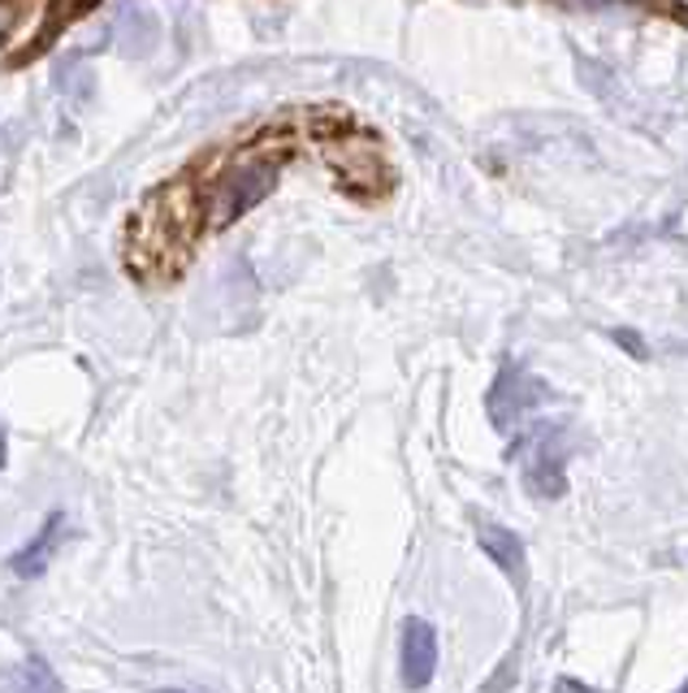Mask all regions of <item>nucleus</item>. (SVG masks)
<instances>
[{"instance_id": "1", "label": "nucleus", "mask_w": 688, "mask_h": 693, "mask_svg": "<svg viewBox=\"0 0 688 693\" xmlns=\"http://www.w3.org/2000/svg\"><path fill=\"white\" fill-rule=\"evenodd\" d=\"M196 192L187 183H169L139 208L131 239H126V260L139 278H174L187 265V244L196 226Z\"/></svg>"}, {"instance_id": "2", "label": "nucleus", "mask_w": 688, "mask_h": 693, "mask_svg": "<svg viewBox=\"0 0 688 693\" xmlns=\"http://www.w3.org/2000/svg\"><path fill=\"white\" fill-rule=\"evenodd\" d=\"M273 187H278V165L273 161H243V165L226 169L217 178V187H212V199H208V226L221 230V226L239 221Z\"/></svg>"}, {"instance_id": "3", "label": "nucleus", "mask_w": 688, "mask_h": 693, "mask_svg": "<svg viewBox=\"0 0 688 693\" xmlns=\"http://www.w3.org/2000/svg\"><path fill=\"white\" fill-rule=\"evenodd\" d=\"M398 659H403V685L407 690H425L438 672V633L425 620H403V642H398Z\"/></svg>"}, {"instance_id": "4", "label": "nucleus", "mask_w": 688, "mask_h": 693, "mask_svg": "<svg viewBox=\"0 0 688 693\" xmlns=\"http://www.w3.org/2000/svg\"><path fill=\"white\" fill-rule=\"evenodd\" d=\"M61 534H65V516L52 511L49 520H44V529H40L27 546H18V550L9 555V572L22 577V581H35V577L49 568V559H52V550H56V542H61Z\"/></svg>"}, {"instance_id": "5", "label": "nucleus", "mask_w": 688, "mask_h": 693, "mask_svg": "<svg viewBox=\"0 0 688 693\" xmlns=\"http://www.w3.org/2000/svg\"><path fill=\"white\" fill-rule=\"evenodd\" d=\"M113 35H117V49L126 56H148L156 49V40H160V22L144 4H122L117 22H113Z\"/></svg>"}, {"instance_id": "6", "label": "nucleus", "mask_w": 688, "mask_h": 693, "mask_svg": "<svg viewBox=\"0 0 688 693\" xmlns=\"http://www.w3.org/2000/svg\"><path fill=\"white\" fill-rule=\"evenodd\" d=\"M477 538H481V546H486V555H490L493 563L515 581V586H524V542L511 534V529H493V525H481L477 529Z\"/></svg>"}, {"instance_id": "7", "label": "nucleus", "mask_w": 688, "mask_h": 693, "mask_svg": "<svg viewBox=\"0 0 688 693\" xmlns=\"http://www.w3.org/2000/svg\"><path fill=\"white\" fill-rule=\"evenodd\" d=\"M0 690H61V681L52 676V668L44 663V659H27V663H18L13 672H4L0 676Z\"/></svg>"}, {"instance_id": "8", "label": "nucleus", "mask_w": 688, "mask_h": 693, "mask_svg": "<svg viewBox=\"0 0 688 693\" xmlns=\"http://www.w3.org/2000/svg\"><path fill=\"white\" fill-rule=\"evenodd\" d=\"M56 87H61V92H65V96H92V87H96V83H92V70H87V65H79V61H65V65H61V70H56Z\"/></svg>"}, {"instance_id": "9", "label": "nucleus", "mask_w": 688, "mask_h": 693, "mask_svg": "<svg viewBox=\"0 0 688 693\" xmlns=\"http://www.w3.org/2000/svg\"><path fill=\"white\" fill-rule=\"evenodd\" d=\"M615 339H619V343L628 346V351H633V355H645V346H640L637 339H633V334H628V330H619V334H615Z\"/></svg>"}, {"instance_id": "10", "label": "nucleus", "mask_w": 688, "mask_h": 693, "mask_svg": "<svg viewBox=\"0 0 688 693\" xmlns=\"http://www.w3.org/2000/svg\"><path fill=\"white\" fill-rule=\"evenodd\" d=\"M0 464H4V425H0Z\"/></svg>"}]
</instances>
